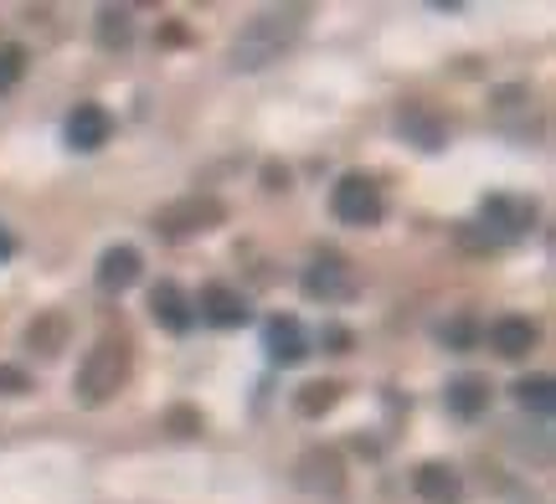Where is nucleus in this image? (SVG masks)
<instances>
[{"mask_svg":"<svg viewBox=\"0 0 556 504\" xmlns=\"http://www.w3.org/2000/svg\"><path fill=\"white\" fill-rule=\"evenodd\" d=\"M516 402L531 412H552V376H526L516 382Z\"/></svg>","mask_w":556,"mask_h":504,"instance_id":"6ab92c4d","label":"nucleus"},{"mask_svg":"<svg viewBox=\"0 0 556 504\" xmlns=\"http://www.w3.org/2000/svg\"><path fill=\"white\" fill-rule=\"evenodd\" d=\"M330 211H336V222H345V227H377L387 202H381V185L371 181V176L351 170V176H340L336 191H330Z\"/></svg>","mask_w":556,"mask_h":504,"instance_id":"20e7f679","label":"nucleus"},{"mask_svg":"<svg viewBox=\"0 0 556 504\" xmlns=\"http://www.w3.org/2000/svg\"><path fill=\"white\" fill-rule=\"evenodd\" d=\"M299 489H309V494H330V500H336L340 489H345L340 453H330V448H309V453L299 458Z\"/></svg>","mask_w":556,"mask_h":504,"instance_id":"423d86ee","label":"nucleus"},{"mask_svg":"<svg viewBox=\"0 0 556 504\" xmlns=\"http://www.w3.org/2000/svg\"><path fill=\"white\" fill-rule=\"evenodd\" d=\"M139 268H144V258H139L129 243H119V247H109V253L99 258V273H93V279H99L103 294H124V288L139 279Z\"/></svg>","mask_w":556,"mask_h":504,"instance_id":"f8f14e48","label":"nucleus"},{"mask_svg":"<svg viewBox=\"0 0 556 504\" xmlns=\"http://www.w3.org/2000/svg\"><path fill=\"white\" fill-rule=\"evenodd\" d=\"M227 222V206L217 202V196H180V202L160 206L155 211V232L160 237H170V243H180V237H197V232H212V227Z\"/></svg>","mask_w":556,"mask_h":504,"instance_id":"7ed1b4c3","label":"nucleus"},{"mask_svg":"<svg viewBox=\"0 0 556 504\" xmlns=\"http://www.w3.org/2000/svg\"><path fill=\"white\" fill-rule=\"evenodd\" d=\"M325 345H336V356H345V345H351V335H345V329H325Z\"/></svg>","mask_w":556,"mask_h":504,"instance_id":"393cba45","label":"nucleus"},{"mask_svg":"<svg viewBox=\"0 0 556 504\" xmlns=\"http://www.w3.org/2000/svg\"><path fill=\"white\" fill-rule=\"evenodd\" d=\"M304 294H309V299H325V303H340L356 294V273L345 268V258L325 253V258H315L304 268Z\"/></svg>","mask_w":556,"mask_h":504,"instance_id":"39448f33","label":"nucleus"},{"mask_svg":"<svg viewBox=\"0 0 556 504\" xmlns=\"http://www.w3.org/2000/svg\"><path fill=\"white\" fill-rule=\"evenodd\" d=\"M299 31H304V11H263V16H253L238 31L227 62H232L238 73H258V67L278 62L289 47H294Z\"/></svg>","mask_w":556,"mask_h":504,"instance_id":"f257e3e1","label":"nucleus"},{"mask_svg":"<svg viewBox=\"0 0 556 504\" xmlns=\"http://www.w3.org/2000/svg\"><path fill=\"white\" fill-rule=\"evenodd\" d=\"M443 340H448V345H469V340H475V324H469V320L443 324Z\"/></svg>","mask_w":556,"mask_h":504,"instance_id":"b1692460","label":"nucleus"},{"mask_svg":"<svg viewBox=\"0 0 556 504\" xmlns=\"http://www.w3.org/2000/svg\"><path fill=\"white\" fill-rule=\"evenodd\" d=\"M484 222L495 227L490 237H495V247H500V243L520 237L526 227L536 222V206H531V202H516V196H490V202H484Z\"/></svg>","mask_w":556,"mask_h":504,"instance_id":"1a4fd4ad","label":"nucleus"},{"mask_svg":"<svg viewBox=\"0 0 556 504\" xmlns=\"http://www.w3.org/2000/svg\"><path fill=\"white\" fill-rule=\"evenodd\" d=\"M11 253H16V243H11V232L0 227V258H11Z\"/></svg>","mask_w":556,"mask_h":504,"instance_id":"a878e982","label":"nucleus"},{"mask_svg":"<svg viewBox=\"0 0 556 504\" xmlns=\"http://www.w3.org/2000/svg\"><path fill=\"white\" fill-rule=\"evenodd\" d=\"M31 391V376L21 365H0V397H26Z\"/></svg>","mask_w":556,"mask_h":504,"instance_id":"4be33fe9","label":"nucleus"},{"mask_svg":"<svg viewBox=\"0 0 556 504\" xmlns=\"http://www.w3.org/2000/svg\"><path fill=\"white\" fill-rule=\"evenodd\" d=\"M150 314H155L160 329H170V335H186V329L197 324V303L186 299L176 283H155V288H150Z\"/></svg>","mask_w":556,"mask_h":504,"instance_id":"6e6552de","label":"nucleus"},{"mask_svg":"<svg viewBox=\"0 0 556 504\" xmlns=\"http://www.w3.org/2000/svg\"><path fill=\"white\" fill-rule=\"evenodd\" d=\"M443 402H448V412H454V417L475 423L479 412L490 406V382H479V376H458V382H448Z\"/></svg>","mask_w":556,"mask_h":504,"instance_id":"2eb2a0df","label":"nucleus"},{"mask_svg":"<svg viewBox=\"0 0 556 504\" xmlns=\"http://www.w3.org/2000/svg\"><path fill=\"white\" fill-rule=\"evenodd\" d=\"M336 402H340V386L336 382H309V386H299L294 412H299V417H325Z\"/></svg>","mask_w":556,"mask_h":504,"instance_id":"a211bd4d","label":"nucleus"},{"mask_svg":"<svg viewBox=\"0 0 556 504\" xmlns=\"http://www.w3.org/2000/svg\"><path fill=\"white\" fill-rule=\"evenodd\" d=\"M263 350L274 365H299L309 356V340H304V324L299 320H268L263 324Z\"/></svg>","mask_w":556,"mask_h":504,"instance_id":"9b49d317","label":"nucleus"},{"mask_svg":"<svg viewBox=\"0 0 556 504\" xmlns=\"http://www.w3.org/2000/svg\"><path fill=\"white\" fill-rule=\"evenodd\" d=\"M397 129L413 144H422V150H438V144H443V119H438V114H428L422 103H407V108H402Z\"/></svg>","mask_w":556,"mask_h":504,"instance_id":"dca6fc26","label":"nucleus"},{"mask_svg":"<svg viewBox=\"0 0 556 504\" xmlns=\"http://www.w3.org/2000/svg\"><path fill=\"white\" fill-rule=\"evenodd\" d=\"M413 489L417 500L428 504H458V494H464V484H458V474L448 464H422L413 474Z\"/></svg>","mask_w":556,"mask_h":504,"instance_id":"4468645a","label":"nucleus"},{"mask_svg":"<svg viewBox=\"0 0 556 504\" xmlns=\"http://www.w3.org/2000/svg\"><path fill=\"white\" fill-rule=\"evenodd\" d=\"M129 371H135V350H129V340L103 335V340L83 356L73 391H78L83 406H103V402H114L124 386H129Z\"/></svg>","mask_w":556,"mask_h":504,"instance_id":"f03ea898","label":"nucleus"},{"mask_svg":"<svg viewBox=\"0 0 556 504\" xmlns=\"http://www.w3.org/2000/svg\"><path fill=\"white\" fill-rule=\"evenodd\" d=\"M109 134H114V119H109L103 103H78V108L67 114V144L83 150V155H88V150H103Z\"/></svg>","mask_w":556,"mask_h":504,"instance_id":"0eeeda50","label":"nucleus"},{"mask_svg":"<svg viewBox=\"0 0 556 504\" xmlns=\"http://www.w3.org/2000/svg\"><path fill=\"white\" fill-rule=\"evenodd\" d=\"M490 345H495L505 361H520V356L536 350V324L520 320V314H505V320L490 324Z\"/></svg>","mask_w":556,"mask_h":504,"instance_id":"ddd939ff","label":"nucleus"},{"mask_svg":"<svg viewBox=\"0 0 556 504\" xmlns=\"http://www.w3.org/2000/svg\"><path fill=\"white\" fill-rule=\"evenodd\" d=\"M26 345H31V350H41V356H58L62 345H67V314H58V309L37 314V320H31V329H26Z\"/></svg>","mask_w":556,"mask_h":504,"instance_id":"f3484780","label":"nucleus"},{"mask_svg":"<svg viewBox=\"0 0 556 504\" xmlns=\"http://www.w3.org/2000/svg\"><path fill=\"white\" fill-rule=\"evenodd\" d=\"M197 314L206 324H217V329H232V324L248 320V299H242L238 288H227V283H206L197 299Z\"/></svg>","mask_w":556,"mask_h":504,"instance_id":"9d476101","label":"nucleus"},{"mask_svg":"<svg viewBox=\"0 0 556 504\" xmlns=\"http://www.w3.org/2000/svg\"><path fill=\"white\" fill-rule=\"evenodd\" d=\"M170 427H176L180 438H191V432H201V417L191 406H176V412H170Z\"/></svg>","mask_w":556,"mask_h":504,"instance_id":"5701e85b","label":"nucleus"},{"mask_svg":"<svg viewBox=\"0 0 556 504\" xmlns=\"http://www.w3.org/2000/svg\"><path fill=\"white\" fill-rule=\"evenodd\" d=\"M21 78H26V47L5 41V47H0V93H11Z\"/></svg>","mask_w":556,"mask_h":504,"instance_id":"412c9836","label":"nucleus"},{"mask_svg":"<svg viewBox=\"0 0 556 504\" xmlns=\"http://www.w3.org/2000/svg\"><path fill=\"white\" fill-rule=\"evenodd\" d=\"M135 26H129V11H99V41L103 47H129Z\"/></svg>","mask_w":556,"mask_h":504,"instance_id":"aec40b11","label":"nucleus"}]
</instances>
